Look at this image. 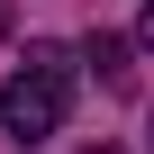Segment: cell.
<instances>
[{
	"label": "cell",
	"mask_w": 154,
	"mask_h": 154,
	"mask_svg": "<svg viewBox=\"0 0 154 154\" xmlns=\"http://www.w3.org/2000/svg\"><path fill=\"white\" fill-rule=\"evenodd\" d=\"M82 63L100 72V82H127V45H118V36H91V45H82Z\"/></svg>",
	"instance_id": "7a4b0ae2"
},
{
	"label": "cell",
	"mask_w": 154,
	"mask_h": 154,
	"mask_svg": "<svg viewBox=\"0 0 154 154\" xmlns=\"http://www.w3.org/2000/svg\"><path fill=\"white\" fill-rule=\"evenodd\" d=\"M63 109H72V54L63 45H27L18 72L0 82V127H9L18 145H45L63 127Z\"/></svg>",
	"instance_id": "6da1fadb"
},
{
	"label": "cell",
	"mask_w": 154,
	"mask_h": 154,
	"mask_svg": "<svg viewBox=\"0 0 154 154\" xmlns=\"http://www.w3.org/2000/svg\"><path fill=\"white\" fill-rule=\"evenodd\" d=\"M91 154H118V145H91Z\"/></svg>",
	"instance_id": "277c9868"
},
{
	"label": "cell",
	"mask_w": 154,
	"mask_h": 154,
	"mask_svg": "<svg viewBox=\"0 0 154 154\" xmlns=\"http://www.w3.org/2000/svg\"><path fill=\"white\" fill-rule=\"evenodd\" d=\"M136 45H154V0H145V18H136Z\"/></svg>",
	"instance_id": "3957f363"
}]
</instances>
